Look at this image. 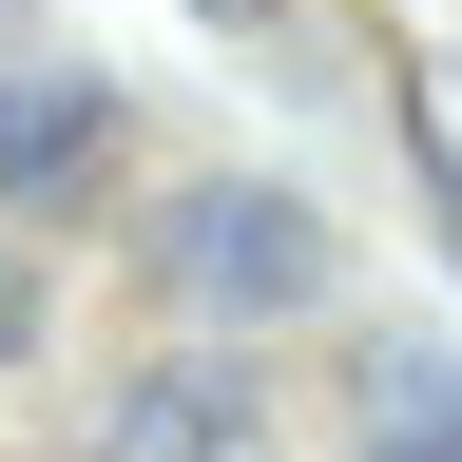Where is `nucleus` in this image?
<instances>
[{
  "instance_id": "nucleus-3",
  "label": "nucleus",
  "mask_w": 462,
  "mask_h": 462,
  "mask_svg": "<svg viewBox=\"0 0 462 462\" xmlns=\"http://www.w3.org/2000/svg\"><path fill=\"white\" fill-rule=\"evenodd\" d=\"M116 193V97L97 78H0V212H78Z\"/></svg>"
},
{
  "instance_id": "nucleus-6",
  "label": "nucleus",
  "mask_w": 462,
  "mask_h": 462,
  "mask_svg": "<svg viewBox=\"0 0 462 462\" xmlns=\"http://www.w3.org/2000/svg\"><path fill=\"white\" fill-rule=\"evenodd\" d=\"M20 346H39V270L0 251V366H20Z\"/></svg>"
},
{
  "instance_id": "nucleus-4",
  "label": "nucleus",
  "mask_w": 462,
  "mask_h": 462,
  "mask_svg": "<svg viewBox=\"0 0 462 462\" xmlns=\"http://www.w3.org/2000/svg\"><path fill=\"white\" fill-rule=\"evenodd\" d=\"M366 462H462V366L443 346H385L366 366Z\"/></svg>"
},
{
  "instance_id": "nucleus-1",
  "label": "nucleus",
  "mask_w": 462,
  "mask_h": 462,
  "mask_svg": "<svg viewBox=\"0 0 462 462\" xmlns=\"http://www.w3.org/2000/svg\"><path fill=\"white\" fill-rule=\"evenodd\" d=\"M154 289L193 328H289V309H328V212L289 173H193L154 212Z\"/></svg>"
},
{
  "instance_id": "nucleus-2",
  "label": "nucleus",
  "mask_w": 462,
  "mask_h": 462,
  "mask_svg": "<svg viewBox=\"0 0 462 462\" xmlns=\"http://www.w3.org/2000/svg\"><path fill=\"white\" fill-rule=\"evenodd\" d=\"M97 462H270V385H251V346H173V366L116 385V424Z\"/></svg>"
},
{
  "instance_id": "nucleus-5",
  "label": "nucleus",
  "mask_w": 462,
  "mask_h": 462,
  "mask_svg": "<svg viewBox=\"0 0 462 462\" xmlns=\"http://www.w3.org/2000/svg\"><path fill=\"white\" fill-rule=\"evenodd\" d=\"M404 116H424V193H443V231H462V78H424Z\"/></svg>"
}]
</instances>
